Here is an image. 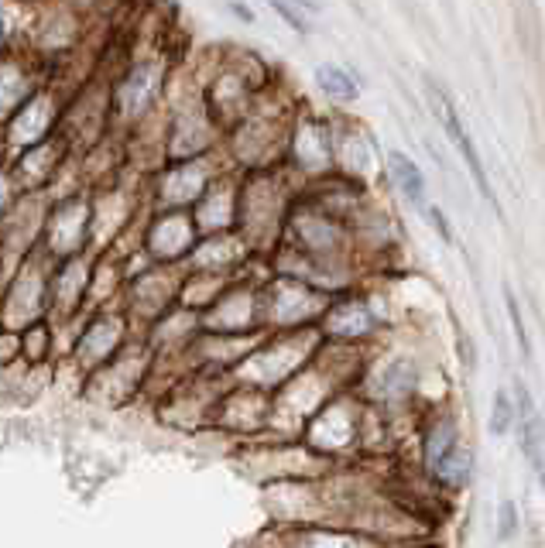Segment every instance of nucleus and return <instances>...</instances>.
<instances>
[{"label": "nucleus", "instance_id": "nucleus-1", "mask_svg": "<svg viewBox=\"0 0 545 548\" xmlns=\"http://www.w3.org/2000/svg\"><path fill=\"white\" fill-rule=\"evenodd\" d=\"M426 90H429L432 110H436V117H439V124H443L446 137H450V141L456 144V151H460L463 161H467V168H470V172H474L477 189L484 192V199H494V196H491V182H487V172H484V165H480L477 148H474V141H470L467 127H463L460 114H456V107H453L450 93H446V90H439L436 83H426Z\"/></svg>", "mask_w": 545, "mask_h": 548}, {"label": "nucleus", "instance_id": "nucleus-8", "mask_svg": "<svg viewBox=\"0 0 545 548\" xmlns=\"http://www.w3.org/2000/svg\"><path fill=\"white\" fill-rule=\"evenodd\" d=\"M292 4H299L302 11H319V0H292Z\"/></svg>", "mask_w": 545, "mask_h": 548}, {"label": "nucleus", "instance_id": "nucleus-2", "mask_svg": "<svg viewBox=\"0 0 545 548\" xmlns=\"http://www.w3.org/2000/svg\"><path fill=\"white\" fill-rule=\"evenodd\" d=\"M388 168H391V175H395L398 189H402L412 203H422V199H426V179H422V172L415 168V161H408L402 151H391Z\"/></svg>", "mask_w": 545, "mask_h": 548}, {"label": "nucleus", "instance_id": "nucleus-3", "mask_svg": "<svg viewBox=\"0 0 545 548\" xmlns=\"http://www.w3.org/2000/svg\"><path fill=\"white\" fill-rule=\"evenodd\" d=\"M316 86L333 100H354L357 96V83L347 69L340 66H319L316 69Z\"/></svg>", "mask_w": 545, "mask_h": 548}, {"label": "nucleus", "instance_id": "nucleus-4", "mask_svg": "<svg viewBox=\"0 0 545 548\" xmlns=\"http://www.w3.org/2000/svg\"><path fill=\"white\" fill-rule=\"evenodd\" d=\"M271 7H275L282 18L292 24L295 31H309V21H306V11H302L299 4H292V0H271Z\"/></svg>", "mask_w": 545, "mask_h": 548}, {"label": "nucleus", "instance_id": "nucleus-7", "mask_svg": "<svg viewBox=\"0 0 545 548\" xmlns=\"http://www.w3.org/2000/svg\"><path fill=\"white\" fill-rule=\"evenodd\" d=\"M426 216L432 220V227H436L439 233H443V240H453V233H450V223L443 220V216L436 213V209H426Z\"/></svg>", "mask_w": 545, "mask_h": 548}, {"label": "nucleus", "instance_id": "nucleus-6", "mask_svg": "<svg viewBox=\"0 0 545 548\" xmlns=\"http://www.w3.org/2000/svg\"><path fill=\"white\" fill-rule=\"evenodd\" d=\"M515 528H518V511L511 501H504L501 504V538H511L515 535Z\"/></svg>", "mask_w": 545, "mask_h": 548}, {"label": "nucleus", "instance_id": "nucleus-5", "mask_svg": "<svg viewBox=\"0 0 545 548\" xmlns=\"http://www.w3.org/2000/svg\"><path fill=\"white\" fill-rule=\"evenodd\" d=\"M508 429H511V401H508V394H498V398H494V418H491V432L504 435Z\"/></svg>", "mask_w": 545, "mask_h": 548}]
</instances>
